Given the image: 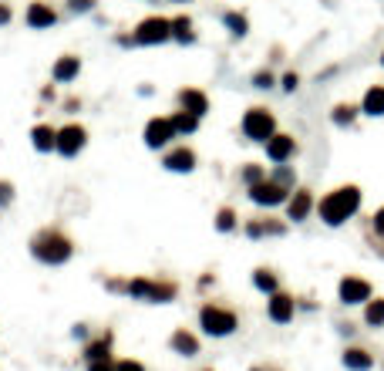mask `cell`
Masks as SVG:
<instances>
[{"mask_svg":"<svg viewBox=\"0 0 384 371\" xmlns=\"http://www.w3.org/2000/svg\"><path fill=\"white\" fill-rule=\"evenodd\" d=\"M98 0H68V14H91Z\"/></svg>","mask_w":384,"mask_h":371,"instance_id":"d590c367","label":"cell"},{"mask_svg":"<svg viewBox=\"0 0 384 371\" xmlns=\"http://www.w3.org/2000/svg\"><path fill=\"white\" fill-rule=\"evenodd\" d=\"M223 27L230 31V38L243 41L246 34H250V17H246L243 11H226L223 14Z\"/></svg>","mask_w":384,"mask_h":371,"instance_id":"484cf974","label":"cell"},{"mask_svg":"<svg viewBox=\"0 0 384 371\" xmlns=\"http://www.w3.org/2000/svg\"><path fill=\"white\" fill-rule=\"evenodd\" d=\"M172 41H176V44H182V48H192V44L199 41V34H196V24H192L189 14H176V17H172Z\"/></svg>","mask_w":384,"mask_h":371,"instance_id":"44dd1931","label":"cell"},{"mask_svg":"<svg viewBox=\"0 0 384 371\" xmlns=\"http://www.w3.org/2000/svg\"><path fill=\"white\" fill-rule=\"evenodd\" d=\"M31 256L44 267H64L75 256V240L61 226H44L31 236Z\"/></svg>","mask_w":384,"mask_h":371,"instance_id":"3957f363","label":"cell"},{"mask_svg":"<svg viewBox=\"0 0 384 371\" xmlns=\"http://www.w3.org/2000/svg\"><path fill=\"white\" fill-rule=\"evenodd\" d=\"M14 21V11H11V4H4L0 0V27H7Z\"/></svg>","mask_w":384,"mask_h":371,"instance_id":"f35d334b","label":"cell"},{"mask_svg":"<svg viewBox=\"0 0 384 371\" xmlns=\"http://www.w3.org/2000/svg\"><path fill=\"white\" fill-rule=\"evenodd\" d=\"M31 145L44 155L54 152V145H58V128L48 125V122H38V125L31 128Z\"/></svg>","mask_w":384,"mask_h":371,"instance_id":"603a6c76","label":"cell"},{"mask_svg":"<svg viewBox=\"0 0 384 371\" xmlns=\"http://www.w3.org/2000/svg\"><path fill=\"white\" fill-rule=\"evenodd\" d=\"M169 348H172L176 355H182V358H196V355H199V338L192 331H186V328H176L172 338H169Z\"/></svg>","mask_w":384,"mask_h":371,"instance_id":"d6986e66","label":"cell"},{"mask_svg":"<svg viewBox=\"0 0 384 371\" xmlns=\"http://www.w3.org/2000/svg\"><path fill=\"white\" fill-rule=\"evenodd\" d=\"M17 199V189H14L11 179H0V209H7V206Z\"/></svg>","mask_w":384,"mask_h":371,"instance_id":"836d02e7","label":"cell"},{"mask_svg":"<svg viewBox=\"0 0 384 371\" xmlns=\"http://www.w3.org/2000/svg\"><path fill=\"white\" fill-rule=\"evenodd\" d=\"M88 371H115L112 361H88Z\"/></svg>","mask_w":384,"mask_h":371,"instance_id":"ab89813d","label":"cell"},{"mask_svg":"<svg viewBox=\"0 0 384 371\" xmlns=\"http://www.w3.org/2000/svg\"><path fill=\"white\" fill-rule=\"evenodd\" d=\"M263 149H267V159L273 166H280V162H294L297 152H300V145L290 132H277L270 142H263Z\"/></svg>","mask_w":384,"mask_h":371,"instance_id":"4fadbf2b","label":"cell"},{"mask_svg":"<svg viewBox=\"0 0 384 371\" xmlns=\"http://www.w3.org/2000/svg\"><path fill=\"white\" fill-rule=\"evenodd\" d=\"M287 223L283 219H277V216H253V219H246L243 223V233L250 236V240H267V236H287Z\"/></svg>","mask_w":384,"mask_h":371,"instance_id":"5bb4252c","label":"cell"},{"mask_svg":"<svg viewBox=\"0 0 384 371\" xmlns=\"http://www.w3.org/2000/svg\"><path fill=\"white\" fill-rule=\"evenodd\" d=\"M361 115L384 118V85H371V88L361 95Z\"/></svg>","mask_w":384,"mask_h":371,"instance_id":"7402d4cb","label":"cell"},{"mask_svg":"<svg viewBox=\"0 0 384 371\" xmlns=\"http://www.w3.org/2000/svg\"><path fill=\"white\" fill-rule=\"evenodd\" d=\"M78 75H81V58L78 54H61L51 68L54 85H71V81H78Z\"/></svg>","mask_w":384,"mask_h":371,"instance_id":"ac0fdd59","label":"cell"},{"mask_svg":"<svg viewBox=\"0 0 384 371\" xmlns=\"http://www.w3.org/2000/svg\"><path fill=\"white\" fill-rule=\"evenodd\" d=\"M172 41V17H162V14H152L135 24L132 34H122L118 44L122 48H159V44H169Z\"/></svg>","mask_w":384,"mask_h":371,"instance_id":"277c9868","label":"cell"},{"mask_svg":"<svg viewBox=\"0 0 384 371\" xmlns=\"http://www.w3.org/2000/svg\"><path fill=\"white\" fill-rule=\"evenodd\" d=\"M169 118H172V125H176V135H179V139H189V135H196V132H199V122H203V118H196L192 112H186V108L172 112Z\"/></svg>","mask_w":384,"mask_h":371,"instance_id":"4316f807","label":"cell"},{"mask_svg":"<svg viewBox=\"0 0 384 371\" xmlns=\"http://www.w3.org/2000/svg\"><path fill=\"white\" fill-rule=\"evenodd\" d=\"M176 102H179V108H186V112H192L196 118H206L209 115V95H206L203 88H179V95H176Z\"/></svg>","mask_w":384,"mask_h":371,"instance_id":"e0dca14e","label":"cell"},{"mask_svg":"<svg viewBox=\"0 0 384 371\" xmlns=\"http://www.w3.org/2000/svg\"><path fill=\"white\" fill-rule=\"evenodd\" d=\"M371 233L384 240V206H378V209H374V216H371Z\"/></svg>","mask_w":384,"mask_h":371,"instance_id":"8d00e7d4","label":"cell"},{"mask_svg":"<svg viewBox=\"0 0 384 371\" xmlns=\"http://www.w3.org/2000/svg\"><path fill=\"white\" fill-rule=\"evenodd\" d=\"M341 361H344V368H347V371H371V368H374V355L368 351V348H361V345L344 348Z\"/></svg>","mask_w":384,"mask_h":371,"instance_id":"ffe728a7","label":"cell"},{"mask_svg":"<svg viewBox=\"0 0 384 371\" xmlns=\"http://www.w3.org/2000/svg\"><path fill=\"white\" fill-rule=\"evenodd\" d=\"M361 318H364V324L368 328H384V297H371L364 308H361Z\"/></svg>","mask_w":384,"mask_h":371,"instance_id":"83f0119b","label":"cell"},{"mask_svg":"<svg viewBox=\"0 0 384 371\" xmlns=\"http://www.w3.org/2000/svg\"><path fill=\"white\" fill-rule=\"evenodd\" d=\"M270 172H267V166H260V162H246L243 169H240V182H243L246 189L250 186H256V182H263Z\"/></svg>","mask_w":384,"mask_h":371,"instance_id":"1f68e13d","label":"cell"},{"mask_svg":"<svg viewBox=\"0 0 384 371\" xmlns=\"http://www.w3.org/2000/svg\"><path fill=\"white\" fill-rule=\"evenodd\" d=\"M172 4H189V0H172Z\"/></svg>","mask_w":384,"mask_h":371,"instance_id":"ee69618b","label":"cell"},{"mask_svg":"<svg viewBox=\"0 0 384 371\" xmlns=\"http://www.w3.org/2000/svg\"><path fill=\"white\" fill-rule=\"evenodd\" d=\"M371 297H374V283L368 277H361V273H344L341 283H337V301L344 308H364Z\"/></svg>","mask_w":384,"mask_h":371,"instance_id":"52a82bcc","label":"cell"},{"mask_svg":"<svg viewBox=\"0 0 384 371\" xmlns=\"http://www.w3.org/2000/svg\"><path fill=\"white\" fill-rule=\"evenodd\" d=\"M199 166V155L192 145H169L162 152V169L166 172H176V176H189Z\"/></svg>","mask_w":384,"mask_h":371,"instance_id":"8fae6325","label":"cell"},{"mask_svg":"<svg viewBox=\"0 0 384 371\" xmlns=\"http://www.w3.org/2000/svg\"><path fill=\"white\" fill-rule=\"evenodd\" d=\"M246 199H250L253 206H260V209H277V206H283L287 199H290V189L277 186V182L267 176L263 182H256V186L246 189Z\"/></svg>","mask_w":384,"mask_h":371,"instance_id":"30bf717a","label":"cell"},{"mask_svg":"<svg viewBox=\"0 0 384 371\" xmlns=\"http://www.w3.org/2000/svg\"><path fill=\"white\" fill-rule=\"evenodd\" d=\"M85 145H88V128L85 125L68 122V125L58 128V145H54V152L61 155V159H78V155L85 152Z\"/></svg>","mask_w":384,"mask_h":371,"instance_id":"ba28073f","label":"cell"},{"mask_svg":"<svg viewBox=\"0 0 384 371\" xmlns=\"http://www.w3.org/2000/svg\"><path fill=\"white\" fill-rule=\"evenodd\" d=\"M112 294H128L132 301H145V304H172L179 297V283L176 281H155V277H132V281H105Z\"/></svg>","mask_w":384,"mask_h":371,"instance_id":"7a4b0ae2","label":"cell"},{"mask_svg":"<svg viewBox=\"0 0 384 371\" xmlns=\"http://www.w3.org/2000/svg\"><path fill=\"white\" fill-rule=\"evenodd\" d=\"M361 203H364V192H361V186H354V182H347V186H337V189L324 192L317 199V216L324 226H344L347 219L354 216L361 209Z\"/></svg>","mask_w":384,"mask_h":371,"instance_id":"6da1fadb","label":"cell"},{"mask_svg":"<svg viewBox=\"0 0 384 371\" xmlns=\"http://www.w3.org/2000/svg\"><path fill=\"white\" fill-rule=\"evenodd\" d=\"M270 179L277 182V186H283V189H297V169L290 166V162H280V166H273V172H270Z\"/></svg>","mask_w":384,"mask_h":371,"instance_id":"4dcf8cb0","label":"cell"},{"mask_svg":"<svg viewBox=\"0 0 384 371\" xmlns=\"http://www.w3.org/2000/svg\"><path fill=\"white\" fill-rule=\"evenodd\" d=\"M213 226H216V233H236L240 230V216H236V209H233V206H219Z\"/></svg>","mask_w":384,"mask_h":371,"instance_id":"f546056e","label":"cell"},{"mask_svg":"<svg viewBox=\"0 0 384 371\" xmlns=\"http://www.w3.org/2000/svg\"><path fill=\"white\" fill-rule=\"evenodd\" d=\"M283 209H287V223H307L310 213H317L314 189H307V186H297V189L290 192V199L283 203Z\"/></svg>","mask_w":384,"mask_h":371,"instance_id":"7c38bea8","label":"cell"},{"mask_svg":"<svg viewBox=\"0 0 384 371\" xmlns=\"http://www.w3.org/2000/svg\"><path fill=\"white\" fill-rule=\"evenodd\" d=\"M253 287L260 291V294H277L280 291V273L277 270H270V267H256L253 270Z\"/></svg>","mask_w":384,"mask_h":371,"instance_id":"d4e9b609","label":"cell"},{"mask_svg":"<svg viewBox=\"0 0 384 371\" xmlns=\"http://www.w3.org/2000/svg\"><path fill=\"white\" fill-rule=\"evenodd\" d=\"M115 371H145V365H142V361L125 358V361H118V365H115Z\"/></svg>","mask_w":384,"mask_h":371,"instance_id":"74e56055","label":"cell"},{"mask_svg":"<svg viewBox=\"0 0 384 371\" xmlns=\"http://www.w3.org/2000/svg\"><path fill=\"white\" fill-rule=\"evenodd\" d=\"M199 328H203L209 338H230L236 328H240V314L226 304H216V301H206L199 308Z\"/></svg>","mask_w":384,"mask_h":371,"instance_id":"5b68a950","label":"cell"},{"mask_svg":"<svg viewBox=\"0 0 384 371\" xmlns=\"http://www.w3.org/2000/svg\"><path fill=\"white\" fill-rule=\"evenodd\" d=\"M75 338H81V341H88V328H85V324H75Z\"/></svg>","mask_w":384,"mask_h":371,"instance_id":"b9f144b4","label":"cell"},{"mask_svg":"<svg viewBox=\"0 0 384 371\" xmlns=\"http://www.w3.org/2000/svg\"><path fill=\"white\" fill-rule=\"evenodd\" d=\"M206 371H213V368H206Z\"/></svg>","mask_w":384,"mask_h":371,"instance_id":"7dc6e473","label":"cell"},{"mask_svg":"<svg viewBox=\"0 0 384 371\" xmlns=\"http://www.w3.org/2000/svg\"><path fill=\"white\" fill-rule=\"evenodd\" d=\"M108 355H112V334L108 331H105L102 338H95V341L85 345V358L88 361H108Z\"/></svg>","mask_w":384,"mask_h":371,"instance_id":"f1b7e54d","label":"cell"},{"mask_svg":"<svg viewBox=\"0 0 384 371\" xmlns=\"http://www.w3.org/2000/svg\"><path fill=\"white\" fill-rule=\"evenodd\" d=\"M142 139H145V149L159 152V149H169V145L179 139V135H176V125H172V118H169V115H155V118H149V122H145V132H142Z\"/></svg>","mask_w":384,"mask_h":371,"instance_id":"9c48e42d","label":"cell"},{"mask_svg":"<svg viewBox=\"0 0 384 371\" xmlns=\"http://www.w3.org/2000/svg\"><path fill=\"white\" fill-rule=\"evenodd\" d=\"M361 118V105L351 102H337L331 108V125L334 128H354V122Z\"/></svg>","mask_w":384,"mask_h":371,"instance_id":"cb8c5ba5","label":"cell"},{"mask_svg":"<svg viewBox=\"0 0 384 371\" xmlns=\"http://www.w3.org/2000/svg\"><path fill=\"white\" fill-rule=\"evenodd\" d=\"M24 24L31 27V31H48V27L58 24V11H54L48 0H34V4H27Z\"/></svg>","mask_w":384,"mask_h":371,"instance_id":"2e32d148","label":"cell"},{"mask_svg":"<svg viewBox=\"0 0 384 371\" xmlns=\"http://www.w3.org/2000/svg\"><path fill=\"white\" fill-rule=\"evenodd\" d=\"M280 88L287 91V95H294V91L300 88V75H297V71H283V75H280Z\"/></svg>","mask_w":384,"mask_h":371,"instance_id":"e575fe53","label":"cell"},{"mask_svg":"<svg viewBox=\"0 0 384 371\" xmlns=\"http://www.w3.org/2000/svg\"><path fill=\"white\" fill-rule=\"evenodd\" d=\"M240 132H243V139L250 142H270L277 135V115L270 112L267 105H253V108H246L243 118H240Z\"/></svg>","mask_w":384,"mask_h":371,"instance_id":"8992f818","label":"cell"},{"mask_svg":"<svg viewBox=\"0 0 384 371\" xmlns=\"http://www.w3.org/2000/svg\"><path fill=\"white\" fill-rule=\"evenodd\" d=\"M381 68H384V51H381Z\"/></svg>","mask_w":384,"mask_h":371,"instance_id":"f6af8a7d","label":"cell"},{"mask_svg":"<svg viewBox=\"0 0 384 371\" xmlns=\"http://www.w3.org/2000/svg\"><path fill=\"white\" fill-rule=\"evenodd\" d=\"M250 371H270V368H263V365H253V368H250Z\"/></svg>","mask_w":384,"mask_h":371,"instance_id":"7bdbcfd3","label":"cell"},{"mask_svg":"<svg viewBox=\"0 0 384 371\" xmlns=\"http://www.w3.org/2000/svg\"><path fill=\"white\" fill-rule=\"evenodd\" d=\"M297 314V297L287 294V291H277V294L267 297V318L273 320V324H290Z\"/></svg>","mask_w":384,"mask_h":371,"instance_id":"9a60e30c","label":"cell"},{"mask_svg":"<svg viewBox=\"0 0 384 371\" xmlns=\"http://www.w3.org/2000/svg\"><path fill=\"white\" fill-rule=\"evenodd\" d=\"M149 4H159V0H149Z\"/></svg>","mask_w":384,"mask_h":371,"instance_id":"bcb514c9","label":"cell"},{"mask_svg":"<svg viewBox=\"0 0 384 371\" xmlns=\"http://www.w3.org/2000/svg\"><path fill=\"white\" fill-rule=\"evenodd\" d=\"M75 108H81L78 98H68V102H64V112H68V115H75Z\"/></svg>","mask_w":384,"mask_h":371,"instance_id":"60d3db41","label":"cell"},{"mask_svg":"<svg viewBox=\"0 0 384 371\" xmlns=\"http://www.w3.org/2000/svg\"><path fill=\"white\" fill-rule=\"evenodd\" d=\"M250 81H253L256 91H270V88H277V85H280V78H277V71H273V68H260V71H253V78H250Z\"/></svg>","mask_w":384,"mask_h":371,"instance_id":"d6a6232c","label":"cell"}]
</instances>
